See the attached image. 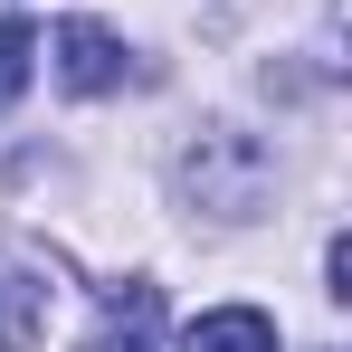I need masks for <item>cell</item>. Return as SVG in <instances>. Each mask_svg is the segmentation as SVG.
<instances>
[{
    "label": "cell",
    "instance_id": "6da1fadb",
    "mask_svg": "<svg viewBox=\"0 0 352 352\" xmlns=\"http://www.w3.org/2000/svg\"><path fill=\"white\" fill-rule=\"evenodd\" d=\"M267 181H276L267 143H257V133H229V124L181 153V190H190L200 210H219V219H257V210H267Z\"/></svg>",
    "mask_w": 352,
    "mask_h": 352
},
{
    "label": "cell",
    "instance_id": "7a4b0ae2",
    "mask_svg": "<svg viewBox=\"0 0 352 352\" xmlns=\"http://www.w3.org/2000/svg\"><path fill=\"white\" fill-rule=\"evenodd\" d=\"M58 76H67V96H105V86L124 76L115 29H96V19H67V29H58Z\"/></svg>",
    "mask_w": 352,
    "mask_h": 352
},
{
    "label": "cell",
    "instance_id": "3957f363",
    "mask_svg": "<svg viewBox=\"0 0 352 352\" xmlns=\"http://www.w3.org/2000/svg\"><path fill=\"white\" fill-rule=\"evenodd\" d=\"M153 314H162V295L143 286V276H124V286H105V324L76 352H153Z\"/></svg>",
    "mask_w": 352,
    "mask_h": 352
},
{
    "label": "cell",
    "instance_id": "277c9868",
    "mask_svg": "<svg viewBox=\"0 0 352 352\" xmlns=\"http://www.w3.org/2000/svg\"><path fill=\"white\" fill-rule=\"evenodd\" d=\"M181 352H276V324L257 305H210L181 324Z\"/></svg>",
    "mask_w": 352,
    "mask_h": 352
},
{
    "label": "cell",
    "instance_id": "5b68a950",
    "mask_svg": "<svg viewBox=\"0 0 352 352\" xmlns=\"http://www.w3.org/2000/svg\"><path fill=\"white\" fill-rule=\"evenodd\" d=\"M38 305H48V286L0 267V352H38Z\"/></svg>",
    "mask_w": 352,
    "mask_h": 352
},
{
    "label": "cell",
    "instance_id": "8992f818",
    "mask_svg": "<svg viewBox=\"0 0 352 352\" xmlns=\"http://www.w3.org/2000/svg\"><path fill=\"white\" fill-rule=\"evenodd\" d=\"M29 58H38V29L29 19H0V105L29 86Z\"/></svg>",
    "mask_w": 352,
    "mask_h": 352
},
{
    "label": "cell",
    "instance_id": "52a82bcc",
    "mask_svg": "<svg viewBox=\"0 0 352 352\" xmlns=\"http://www.w3.org/2000/svg\"><path fill=\"white\" fill-rule=\"evenodd\" d=\"M324 276H333L324 295H352V238H333V248H324Z\"/></svg>",
    "mask_w": 352,
    "mask_h": 352
}]
</instances>
